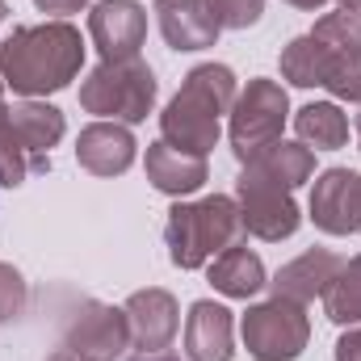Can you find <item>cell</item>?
Here are the masks:
<instances>
[{
    "label": "cell",
    "mask_w": 361,
    "mask_h": 361,
    "mask_svg": "<svg viewBox=\"0 0 361 361\" xmlns=\"http://www.w3.org/2000/svg\"><path fill=\"white\" fill-rule=\"evenodd\" d=\"M341 257L332 248H307L302 257H294L290 265H281L273 277V294L277 298H290V302H311V298H324V290L332 286V277L341 273Z\"/></svg>",
    "instance_id": "16"
},
{
    "label": "cell",
    "mask_w": 361,
    "mask_h": 361,
    "mask_svg": "<svg viewBox=\"0 0 361 361\" xmlns=\"http://www.w3.org/2000/svg\"><path fill=\"white\" fill-rule=\"evenodd\" d=\"M89 34L101 59H135L147 38V8L139 0H101L89 13Z\"/></svg>",
    "instance_id": "10"
},
{
    "label": "cell",
    "mask_w": 361,
    "mask_h": 361,
    "mask_svg": "<svg viewBox=\"0 0 361 361\" xmlns=\"http://www.w3.org/2000/svg\"><path fill=\"white\" fill-rule=\"evenodd\" d=\"M135 135L122 122H89L76 139V164L92 177H122L135 164Z\"/></svg>",
    "instance_id": "13"
},
{
    "label": "cell",
    "mask_w": 361,
    "mask_h": 361,
    "mask_svg": "<svg viewBox=\"0 0 361 361\" xmlns=\"http://www.w3.org/2000/svg\"><path fill=\"white\" fill-rule=\"evenodd\" d=\"M130 349V324L122 307L80 298L63 324V353L80 361H118Z\"/></svg>",
    "instance_id": "7"
},
{
    "label": "cell",
    "mask_w": 361,
    "mask_h": 361,
    "mask_svg": "<svg viewBox=\"0 0 361 361\" xmlns=\"http://www.w3.org/2000/svg\"><path fill=\"white\" fill-rule=\"evenodd\" d=\"M244 169L277 180V185H286V189H298L302 180L315 177V152H311L307 143H286V139H277L265 152H257Z\"/></svg>",
    "instance_id": "20"
},
{
    "label": "cell",
    "mask_w": 361,
    "mask_h": 361,
    "mask_svg": "<svg viewBox=\"0 0 361 361\" xmlns=\"http://www.w3.org/2000/svg\"><path fill=\"white\" fill-rule=\"evenodd\" d=\"M85 63V38L68 21L17 25L0 42V80L21 97H47L76 80Z\"/></svg>",
    "instance_id": "1"
},
{
    "label": "cell",
    "mask_w": 361,
    "mask_h": 361,
    "mask_svg": "<svg viewBox=\"0 0 361 361\" xmlns=\"http://www.w3.org/2000/svg\"><path fill=\"white\" fill-rule=\"evenodd\" d=\"M143 169H147V180H152L160 193H169V197L197 193V189L210 180L206 156H189V152H180V147H173V143H164V139L147 147Z\"/></svg>",
    "instance_id": "18"
},
{
    "label": "cell",
    "mask_w": 361,
    "mask_h": 361,
    "mask_svg": "<svg viewBox=\"0 0 361 361\" xmlns=\"http://www.w3.org/2000/svg\"><path fill=\"white\" fill-rule=\"evenodd\" d=\"M0 92H4V80H0Z\"/></svg>",
    "instance_id": "35"
},
{
    "label": "cell",
    "mask_w": 361,
    "mask_h": 361,
    "mask_svg": "<svg viewBox=\"0 0 361 361\" xmlns=\"http://www.w3.org/2000/svg\"><path fill=\"white\" fill-rule=\"evenodd\" d=\"M135 361H180V357H173V353H143V357H135Z\"/></svg>",
    "instance_id": "30"
},
{
    "label": "cell",
    "mask_w": 361,
    "mask_h": 361,
    "mask_svg": "<svg viewBox=\"0 0 361 361\" xmlns=\"http://www.w3.org/2000/svg\"><path fill=\"white\" fill-rule=\"evenodd\" d=\"M42 13H51V17H72V13H80V8H89V0H34Z\"/></svg>",
    "instance_id": "28"
},
{
    "label": "cell",
    "mask_w": 361,
    "mask_h": 361,
    "mask_svg": "<svg viewBox=\"0 0 361 361\" xmlns=\"http://www.w3.org/2000/svg\"><path fill=\"white\" fill-rule=\"evenodd\" d=\"M30 173H34V160H30V152L21 147V139L13 130L8 105H0V185L4 189H17V185H25Z\"/></svg>",
    "instance_id": "24"
},
{
    "label": "cell",
    "mask_w": 361,
    "mask_h": 361,
    "mask_svg": "<svg viewBox=\"0 0 361 361\" xmlns=\"http://www.w3.org/2000/svg\"><path fill=\"white\" fill-rule=\"evenodd\" d=\"M206 277H210V286H214L219 294H227V298H252V294H261V290L269 286L261 257L248 252L244 244L219 252V257L206 265Z\"/></svg>",
    "instance_id": "19"
},
{
    "label": "cell",
    "mask_w": 361,
    "mask_h": 361,
    "mask_svg": "<svg viewBox=\"0 0 361 361\" xmlns=\"http://www.w3.org/2000/svg\"><path fill=\"white\" fill-rule=\"evenodd\" d=\"M126 324H130V345L143 349V353H164L173 341H177L180 328V311L177 298L160 286H147V290H135L126 298Z\"/></svg>",
    "instance_id": "12"
},
{
    "label": "cell",
    "mask_w": 361,
    "mask_h": 361,
    "mask_svg": "<svg viewBox=\"0 0 361 361\" xmlns=\"http://www.w3.org/2000/svg\"><path fill=\"white\" fill-rule=\"evenodd\" d=\"M324 315L341 328L361 324V257L345 261L341 273L332 277V286L324 290Z\"/></svg>",
    "instance_id": "23"
},
{
    "label": "cell",
    "mask_w": 361,
    "mask_h": 361,
    "mask_svg": "<svg viewBox=\"0 0 361 361\" xmlns=\"http://www.w3.org/2000/svg\"><path fill=\"white\" fill-rule=\"evenodd\" d=\"M160 34L173 51H206L219 42L223 25L214 21L206 0H156Z\"/></svg>",
    "instance_id": "14"
},
{
    "label": "cell",
    "mask_w": 361,
    "mask_h": 361,
    "mask_svg": "<svg viewBox=\"0 0 361 361\" xmlns=\"http://www.w3.org/2000/svg\"><path fill=\"white\" fill-rule=\"evenodd\" d=\"M47 361H80V357H72V353H63V349H59L55 357H47Z\"/></svg>",
    "instance_id": "32"
},
{
    "label": "cell",
    "mask_w": 361,
    "mask_h": 361,
    "mask_svg": "<svg viewBox=\"0 0 361 361\" xmlns=\"http://www.w3.org/2000/svg\"><path fill=\"white\" fill-rule=\"evenodd\" d=\"M281 76L298 89H324L328 80V51L315 34H298L281 51Z\"/></svg>",
    "instance_id": "22"
},
{
    "label": "cell",
    "mask_w": 361,
    "mask_h": 361,
    "mask_svg": "<svg viewBox=\"0 0 361 361\" xmlns=\"http://www.w3.org/2000/svg\"><path fill=\"white\" fill-rule=\"evenodd\" d=\"M8 114H13V130H17V139H21V147L30 152V160H34V173H47L51 169V147L63 139V130H68V122H63V114L55 109V105H47V101H21V105H8Z\"/></svg>",
    "instance_id": "17"
},
{
    "label": "cell",
    "mask_w": 361,
    "mask_h": 361,
    "mask_svg": "<svg viewBox=\"0 0 361 361\" xmlns=\"http://www.w3.org/2000/svg\"><path fill=\"white\" fill-rule=\"evenodd\" d=\"M357 152H361V114H357Z\"/></svg>",
    "instance_id": "34"
},
{
    "label": "cell",
    "mask_w": 361,
    "mask_h": 361,
    "mask_svg": "<svg viewBox=\"0 0 361 361\" xmlns=\"http://www.w3.org/2000/svg\"><path fill=\"white\" fill-rule=\"evenodd\" d=\"M244 235H248V227H244L240 202L227 193H210L202 202H177L169 210V223H164L169 261L177 269L210 265L219 252L244 244Z\"/></svg>",
    "instance_id": "3"
},
{
    "label": "cell",
    "mask_w": 361,
    "mask_h": 361,
    "mask_svg": "<svg viewBox=\"0 0 361 361\" xmlns=\"http://www.w3.org/2000/svg\"><path fill=\"white\" fill-rule=\"evenodd\" d=\"M294 130L315 152H336L349 143V114H341L336 101H311L294 114Z\"/></svg>",
    "instance_id": "21"
},
{
    "label": "cell",
    "mask_w": 361,
    "mask_h": 361,
    "mask_svg": "<svg viewBox=\"0 0 361 361\" xmlns=\"http://www.w3.org/2000/svg\"><path fill=\"white\" fill-rule=\"evenodd\" d=\"M235 197H240V214H244V227L248 235L265 240V244H281L298 231L302 214L294 206V189L277 185V180L261 177L252 169H244L235 180Z\"/></svg>",
    "instance_id": "8"
},
{
    "label": "cell",
    "mask_w": 361,
    "mask_h": 361,
    "mask_svg": "<svg viewBox=\"0 0 361 361\" xmlns=\"http://www.w3.org/2000/svg\"><path fill=\"white\" fill-rule=\"evenodd\" d=\"M286 4H290V8H302V13H319L328 0H286Z\"/></svg>",
    "instance_id": "29"
},
{
    "label": "cell",
    "mask_w": 361,
    "mask_h": 361,
    "mask_svg": "<svg viewBox=\"0 0 361 361\" xmlns=\"http://www.w3.org/2000/svg\"><path fill=\"white\" fill-rule=\"evenodd\" d=\"M25 298H30L25 277L13 269V265L0 261V324H4V319H17V315L25 311Z\"/></svg>",
    "instance_id": "26"
},
{
    "label": "cell",
    "mask_w": 361,
    "mask_h": 361,
    "mask_svg": "<svg viewBox=\"0 0 361 361\" xmlns=\"http://www.w3.org/2000/svg\"><path fill=\"white\" fill-rule=\"evenodd\" d=\"M4 17H8V4H4V0H0V25H4Z\"/></svg>",
    "instance_id": "33"
},
{
    "label": "cell",
    "mask_w": 361,
    "mask_h": 361,
    "mask_svg": "<svg viewBox=\"0 0 361 361\" xmlns=\"http://www.w3.org/2000/svg\"><path fill=\"white\" fill-rule=\"evenodd\" d=\"M206 4H210V13L223 30H248L265 13V0H206Z\"/></svg>",
    "instance_id": "25"
},
{
    "label": "cell",
    "mask_w": 361,
    "mask_h": 361,
    "mask_svg": "<svg viewBox=\"0 0 361 361\" xmlns=\"http://www.w3.org/2000/svg\"><path fill=\"white\" fill-rule=\"evenodd\" d=\"M336 361H361V324H353V328L336 341Z\"/></svg>",
    "instance_id": "27"
},
{
    "label": "cell",
    "mask_w": 361,
    "mask_h": 361,
    "mask_svg": "<svg viewBox=\"0 0 361 361\" xmlns=\"http://www.w3.org/2000/svg\"><path fill=\"white\" fill-rule=\"evenodd\" d=\"M311 219L328 235H357L361 231V173L328 169L311 189Z\"/></svg>",
    "instance_id": "11"
},
{
    "label": "cell",
    "mask_w": 361,
    "mask_h": 361,
    "mask_svg": "<svg viewBox=\"0 0 361 361\" xmlns=\"http://www.w3.org/2000/svg\"><path fill=\"white\" fill-rule=\"evenodd\" d=\"M156 92H160V85L139 55L135 59H101L80 85V105L97 114L101 122L135 126L152 114Z\"/></svg>",
    "instance_id": "4"
},
{
    "label": "cell",
    "mask_w": 361,
    "mask_h": 361,
    "mask_svg": "<svg viewBox=\"0 0 361 361\" xmlns=\"http://www.w3.org/2000/svg\"><path fill=\"white\" fill-rule=\"evenodd\" d=\"M357 235H361V231H357Z\"/></svg>",
    "instance_id": "36"
},
{
    "label": "cell",
    "mask_w": 361,
    "mask_h": 361,
    "mask_svg": "<svg viewBox=\"0 0 361 361\" xmlns=\"http://www.w3.org/2000/svg\"><path fill=\"white\" fill-rule=\"evenodd\" d=\"M240 332H244V349L257 361H294L311 341V319L302 302L273 294L269 302L248 307V315L240 319Z\"/></svg>",
    "instance_id": "5"
},
{
    "label": "cell",
    "mask_w": 361,
    "mask_h": 361,
    "mask_svg": "<svg viewBox=\"0 0 361 361\" xmlns=\"http://www.w3.org/2000/svg\"><path fill=\"white\" fill-rule=\"evenodd\" d=\"M290 118V97L277 80H248V89L231 105V152L240 164H248L257 152L281 139V126Z\"/></svg>",
    "instance_id": "6"
},
{
    "label": "cell",
    "mask_w": 361,
    "mask_h": 361,
    "mask_svg": "<svg viewBox=\"0 0 361 361\" xmlns=\"http://www.w3.org/2000/svg\"><path fill=\"white\" fill-rule=\"evenodd\" d=\"M235 72L227 63H197L180 92L160 114V135L189 156H206L219 147V118L235 105Z\"/></svg>",
    "instance_id": "2"
},
{
    "label": "cell",
    "mask_w": 361,
    "mask_h": 361,
    "mask_svg": "<svg viewBox=\"0 0 361 361\" xmlns=\"http://www.w3.org/2000/svg\"><path fill=\"white\" fill-rule=\"evenodd\" d=\"M231 336H235V324H231V311L223 302H210V298H197L185 315V357L189 361H231Z\"/></svg>",
    "instance_id": "15"
},
{
    "label": "cell",
    "mask_w": 361,
    "mask_h": 361,
    "mask_svg": "<svg viewBox=\"0 0 361 361\" xmlns=\"http://www.w3.org/2000/svg\"><path fill=\"white\" fill-rule=\"evenodd\" d=\"M336 4H341L345 13H357V17H361V0H336Z\"/></svg>",
    "instance_id": "31"
},
{
    "label": "cell",
    "mask_w": 361,
    "mask_h": 361,
    "mask_svg": "<svg viewBox=\"0 0 361 361\" xmlns=\"http://www.w3.org/2000/svg\"><path fill=\"white\" fill-rule=\"evenodd\" d=\"M324 51H328V80L324 89L341 101H357L361 105V17L357 13H324L311 30Z\"/></svg>",
    "instance_id": "9"
}]
</instances>
